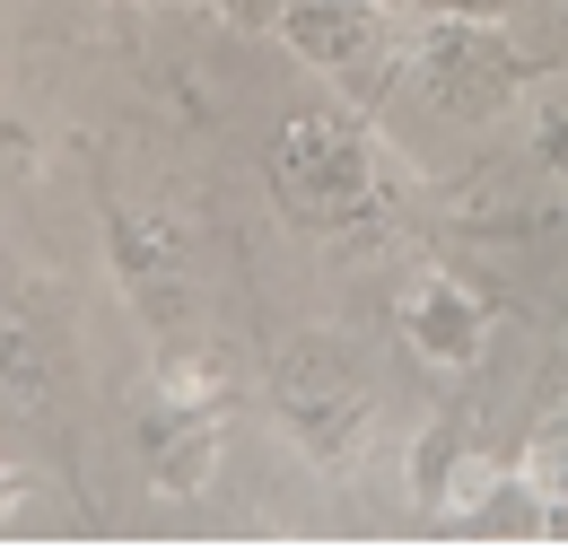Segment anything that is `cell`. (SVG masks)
<instances>
[{
  "label": "cell",
  "instance_id": "cell-3",
  "mask_svg": "<svg viewBox=\"0 0 568 559\" xmlns=\"http://www.w3.org/2000/svg\"><path fill=\"white\" fill-rule=\"evenodd\" d=\"M412 79L437 114L455 123H498L516 96H525V62L507 53L498 27H464V18H428L420 53H412Z\"/></svg>",
  "mask_w": 568,
  "mask_h": 559
},
{
  "label": "cell",
  "instance_id": "cell-11",
  "mask_svg": "<svg viewBox=\"0 0 568 559\" xmlns=\"http://www.w3.org/2000/svg\"><path fill=\"white\" fill-rule=\"evenodd\" d=\"M420 18H464V27H507L516 0H420Z\"/></svg>",
  "mask_w": 568,
  "mask_h": 559
},
{
  "label": "cell",
  "instance_id": "cell-12",
  "mask_svg": "<svg viewBox=\"0 0 568 559\" xmlns=\"http://www.w3.org/2000/svg\"><path fill=\"white\" fill-rule=\"evenodd\" d=\"M219 18H227V27H281V9L288 0H211Z\"/></svg>",
  "mask_w": 568,
  "mask_h": 559
},
{
  "label": "cell",
  "instance_id": "cell-10",
  "mask_svg": "<svg viewBox=\"0 0 568 559\" xmlns=\"http://www.w3.org/2000/svg\"><path fill=\"white\" fill-rule=\"evenodd\" d=\"M534 157H542L551 175H568V79L534 96Z\"/></svg>",
  "mask_w": 568,
  "mask_h": 559
},
{
  "label": "cell",
  "instance_id": "cell-6",
  "mask_svg": "<svg viewBox=\"0 0 568 559\" xmlns=\"http://www.w3.org/2000/svg\"><path fill=\"white\" fill-rule=\"evenodd\" d=\"M394 333H403V349H420L428 367H473L481 342H490V306L455 272H420L394 297Z\"/></svg>",
  "mask_w": 568,
  "mask_h": 559
},
{
  "label": "cell",
  "instance_id": "cell-17",
  "mask_svg": "<svg viewBox=\"0 0 568 559\" xmlns=\"http://www.w3.org/2000/svg\"><path fill=\"white\" fill-rule=\"evenodd\" d=\"M560 358H568V333H560Z\"/></svg>",
  "mask_w": 568,
  "mask_h": 559
},
{
  "label": "cell",
  "instance_id": "cell-2",
  "mask_svg": "<svg viewBox=\"0 0 568 559\" xmlns=\"http://www.w3.org/2000/svg\"><path fill=\"white\" fill-rule=\"evenodd\" d=\"M272 411L315 472H351L376 446V376L358 367V349L342 333H297L272 367Z\"/></svg>",
  "mask_w": 568,
  "mask_h": 559
},
{
  "label": "cell",
  "instance_id": "cell-15",
  "mask_svg": "<svg viewBox=\"0 0 568 559\" xmlns=\"http://www.w3.org/2000/svg\"><path fill=\"white\" fill-rule=\"evenodd\" d=\"M376 9H394V18H403V9H420V0H376Z\"/></svg>",
  "mask_w": 568,
  "mask_h": 559
},
{
  "label": "cell",
  "instance_id": "cell-1",
  "mask_svg": "<svg viewBox=\"0 0 568 559\" xmlns=\"http://www.w3.org/2000/svg\"><path fill=\"white\" fill-rule=\"evenodd\" d=\"M263 175H272V202L281 218L333 236V227H358L367 210L385 202V149L358 123L351 105H297L281 114V132L263 149Z\"/></svg>",
  "mask_w": 568,
  "mask_h": 559
},
{
  "label": "cell",
  "instance_id": "cell-16",
  "mask_svg": "<svg viewBox=\"0 0 568 559\" xmlns=\"http://www.w3.org/2000/svg\"><path fill=\"white\" fill-rule=\"evenodd\" d=\"M560 35H568V0H560Z\"/></svg>",
  "mask_w": 568,
  "mask_h": 559
},
{
  "label": "cell",
  "instance_id": "cell-5",
  "mask_svg": "<svg viewBox=\"0 0 568 559\" xmlns=\"http://www.w3.org/2000/svg\"><path fill=\"white\" fill-rule=\"evenodd\" d=\"M219 394L211 376H193V367H166L158 376V394H149V419H141V455L158 489L166 498H193V489H211L219 472V446H227V419H219Z\"/></svg>",
  "mask_w": 568,
  "mask_h": 559
},
{
  "label": "cell",
  "instance_id": "cell-14",
  "mask_svg": "<svg viewBox=\"0 0 568 559\" xmlns=\"http://www.w3.org/2000/svg\"><path fill=\"white\" fill-rule=\"evenodd\" d=\"M9 35H18V0H0V62H9Z\"/></svg>",
  "mask_w": 568,
  "mask_h": 559
},
{
  "label": "cell",
  "instance_id": "cell-8",
  "mask_svg": "<svg viewBox=\"0 0 568 559\" xmlns=\"http://www.w3.org/2000/svg\"><path fill=\"white\" fill-rule=\"evenodd\" d=\"M105 245H114V272L132 280V288H175V227L166 218H149V210H114L105 218Z\"/></svg>",
  "mask_w": 568,
  "mask_h": 559
},
{
  "label": "cell",
  "instance_id": "cell-4",
  "mask_svg": "<svg viewBox=\"0 0 568 559\" xmlns=\"http://www.w3.org/2000/svg\"><path fill=\"white\" fill-rule=\"evenodd\" d=\"M272 35L306 70H324L333 88L376 96L394 79V9H376V0H288Z\"/></svg>",
  "mask_w": 568,
  "mask_h": 559
},
{
  "label": "cell",
  "instance_id": "cell-7",
  "mask_svg": "<svg viewBox=\"0 0 568 559\" xmlns=\"http://www.w3.org/2000/svg\"><path fill=\"white\" fill-rule=\"evenodd\" d=\"M62 385H71V367H62L53 333L36 324V306H27V297H0V394H9L18 411H53Z\"/></svg>",
  "mask_w": 568,
  "mask_h": 559
},
{
  "label": "cell",
  "instance_id": "cell-9",
  "mask_svg": "<svg viewBox=\"0 0 568 559\" xmlns=\"http://www.w3.org/2000/svg\"><path fill=\"white\" fill-rule=\"evenodd\" d=\"M516 472L542 489L551 525H568V419H542V428H534V446H525V464H516Z\"/></svg>",
  "mask_w": 568,
  "mask_h": 559
},
{
  "label": "cell",
  "instance_id": "cell-13",
  "mask_svg": "<svg viewBox=\"0 0 568 559\" xmlns=\"http://www.w3.org/2000/svg\"><path fill=\"white\" fill-rule=\"evenodd\" d=\"M0 166H9V175H27V166H36V140H27V123H0Z\"/></svg>",
  "mask_w": 568,
  "mask_h": 559
}]
</instances>
